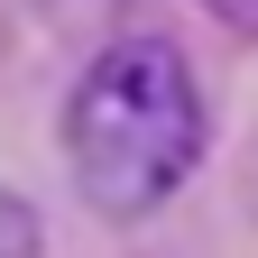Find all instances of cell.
<instances>
[{"label":"cell","mask_w":258,"mask_h":258,"mask_svg":"<svg viewBox=\"0 0 258 258\" xmlns=\"http://www.w3.org/2000/svg\"><path fill=\"white\" fill-rule=\"evenodd\" d=\"M64 166L102 221H148L203 166V92L175 37H120L64 102Z\"/></svg>","instance_id":"6da1fadb"},{"label":"cell","mask_w":258,"mask_h":258,"mask_svg":"<svg viewBox=\"0 0 258 258\" xmlns=\"http://www.w3.org/2000/svg\"><path fill=\"white\" fill-rule=\"evenodd\" d=\"M0 258H37V212L19 194H0Z\"/></svg>","instance_id":"7a4b0ae2"},{"label":"cell","mask_w":258,"mask_h":258,"mask_svg":"<svg viewBox=\"0 0 258 258\" xmlns=\"http://www.w3.org/2000/svg\"><path fill=\"white\" fill-rule=\"evenodd\" d=\"M194 10H212L231 37H258V0H194Z\"/></svg>","instance_id":"3957f363"}]
</instances>
